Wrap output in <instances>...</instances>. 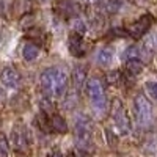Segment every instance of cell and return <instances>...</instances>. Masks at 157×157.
<instances>
[{
	"label": "cell",
	"mask_w": 157,
	"mask_h": 157,
	"mask_svg": "<svg viewBox=\"0 0 157 157\" xmlns=\"http://www.w3.org/2000/svg\"><path fill=\"white\" fill-rule=\"evenodd\" d=\"M72 157H88V155L85 154V151L77 149V151H74V152H72Z\"/></svg>",
	"instance_id": "18"
},
{
	"label": "cell",
	"mask_w": 157,
	"mask_h": 157,
	"mask_svg": "<svg viewBox=\"0 0 157 157\" xmlns=\"http://www.w3.org/2000/svg\"><path fill=\"white\" fill-rule=\"evenodd\" d=\"M146 93L151 98L157 99V82H148L146 83Z\"/></svg>",
	"instance_id": "17"
},
{
	"label": "cell",
	"mask_w": 157,
	"mask_h": 157,
	"mask_svg": "<svg viewBox=\"0 0 157 157\" xmlns=\"http://www.w3.org/2000/svg\"><path fill=\"white\" fill-rule=\"evenodd\" d=\"M47 157H64L60 151H52V152H49L47 154Z\"/></svg>",
	"instance_id": "19"
},
{
	"label": "cell",
	"mask_w": 157,
	"mask_h": 157,
	"mask_svg": "<svg viewBox=\"0 0 157 157\" xmlns=\"http://www.w3.org/2000/svg\"><path fill=\"white\" fill-rule=\"evenodd\" d=\"M74 135L78 148L82 151L93 148V129H91L90 120L86 116H78L74 127Z\"/></svg>",
	"instance_id": "3"
},
{
	"label": "cell",
	"mask_w": 157,
	"mask_h": 157,
	"mask_svg": "<svg viewBox=\"0 0 157 157\" xmlns=\"http://www.w3.org/2000/svg\"><path fill=\"white\" fill-rule=\"evenodd\" d=\"M39 55V47L33 43H25L22 47V57L25 61H33Z\"/></svg>",
	"instance_id": "13"
},
{
	"label": "cell",
	"mask_w": 157,
	"mask_h": 157,
	"mask_svg": "<svg viewBox=\"0 0 157 157\" xmlns=\"http://www.w3.org/2000/svg\"><path fill=\"white\" fill-rule=\"evenodd\" d=\"M72 82L75 88H80L85 82H86V71L85 66H75L74 72H72Z\"/></svg>",
	"instance_id": "14"
},
{
	"label": "cell",
	"mask_w": 157,
	"mask_h": 157,
	"mask_svg": "<svg viewBox=\"0 0 157 157\" xmlns=\"http://www.w3.org/2000/svg\"><path fill=\"white\" fill-rule=\"evenodd\" d=\"M10 155V145H8V140L0 135V157H8Z\"/></svg>",
	"instance_id": "16"
},
{
	"label": "cell",
	"mask_w": 157,
	"mask_h": 157,
	"mask_svg": "<svg viewBox=\"0 0 157 157\" xmlns=\"http://www.w3.org/2000/svg\"><path fill=\"white\" fill-rule=\"evenodd\" d=\"M39 82L49 98H60L68 88V74L61 68H47L41 72Z\"/></svg>",
	"instance_id": "1"
},
{
	"label": "cell",
	"mask_w": 157,
	"mask_h": 157,
	"mask_svg": "<svg viewBox=\"0 0 157 157\" xmlns=\"http://www.w3.org/2000/svg\"><path fill=\"white\" fill-rule=\"evenodd\" d=\"M112 118H113V124L116 130L121 135H127L130 132V123H129V116L123 107L121 101L115 99L112 104Z\"/></svg>",
	"instance_id": "6"
},
{
	"label": "cell",
	"mask_w": 157,
	"mask_h": 157,
	"mask_svg": "<svg viewBox=\"0 0 157 157\" xmlns=\"http://www.w3.org/2000/svg\"><path fill=\"white\" fill-rule=\"evenodd\" d=\"M49 127L52 132H57V134H66V130H68V124L64 121V118L57 113L49 116Z\"/></svg>",
	"instance_id": "12"
},
{
	"label": "cell",
	"mask_w": 157,
	"mask_h": 157,
	"mask_svg": "<svg viewBox=\"0 0 157 157\" xmlns=\"http://www.w3.org/2000/svg\"><path fill=\"white\" fill-rule=\"evenodd\" d=\"M69 52L74 57H82L85 55V44H83V39L80 38V35L72 33L69 36Z\"/></svg>",
	"instance_id": "9"
},
{
	"label": "cell",
	"mask_w": 157,
	"mask_h": 157,
	"mask_svg": "<svg viewBox=\"0 0 157 157\" xmlns=\"http://www.w3.org/2000/svg\"><path fill=\"white\" fill-rule=\"evenodd\" d=\"M113 57H115V52H113L112 47H102L96 52V55H94L96 63L99 64V66H104V68L110 66L112 61H113Z\"/></svg>",
	"instance_id": "10"
},
{
	"label": "cell",
	"mask_w": 157,
	"mask_h": 157,
	"mask_svg": "<svg viewBox=\"0 0 157 157\" xmlns=\"http://www.w3.org/2000/svg\"><path fill=\"white\" fill-rule=\"evenodd\" d=\"M126 69L132 75H138L143 69H145V63L141 60H126Z\"/></svg>",
	"instance_id": "15"
},
{
	"label": "cell",
	"mask_w": 157,
	"mask_h": 157,
	"mask_svg": "<svg viewBox=\"0 0 157 157\" xmlns=\"http://www.w3.org/2000/svg\"><path fill=\"white\" fill-rule=\"evenodd\" d=\"M148 57V52L143 49L141 46H129L124 54H123V58L124 60H146Z\"/></svg>",
	"instance_id": "11"
},
{
	"label": "cell",
	"mask_w": 157,
	"mask_h": 157,
	"mask_svg": "<svg viewBox=\"0 0 157 157\" xmlns=\"http://www.w3.org/2000/svg\"><path fill=\"white\" fill-rule=\"evenodd\" d=\"M134 109H135V116H137V124L143 129L151 127L154 121V107L146 99V96L138 94L134 101Z\"/></svg>",
	"instance_id": "4"
},
{
	"label": "cell",
	"mask_w": 157,
	"mask_h": 157,
	"mask_svg": "<svg viewBox=\"0 0 157 157\" xmlns=\"http://www.w3.org/2000/svg\"><path fill=\"white\" fill-rule=\"evenodd\" d=\"M10 141H11V146L16 152H21V154H25L29 152L30 149V137H29V132L24 126L17 124L11 129V135H10Z\"/></svg>",
	"instance_id": "5"
},
{
	"label": "cell",
	"mask_w": 157,
	"mask_h": 157,
	"mask_svg": "<svg viewBox=\"0 0 157 157\" xmlns=\"http://www.w3.org/2000/svg\"><path fill=\"white\" fill-rule=\"evenodd\" d=\"M152 22H154L152 14H145V16H141L137 22H134L132 25H129L127 32H129V35L132 36V38L138 39V38H141L145 33H148V30L151 29Z\"/></svg>",
	"instance_id": "7"
},
{
	"label": "cell",
	"mask_w": 157,
	"mask_h": 157,
	"mask_svg": "<svg viewBox=\"0 0 157 157\" xmlns=\"http://www.w3.org/2000/svg\"><path fill=\"white\" fill-rule=\"evenodd\" d=\"M85 90L86 94L93 104V107L96 110L98 115H102L107 109V99H105V86L104 82L98 77H91L85 82Z\"/></svg>",
	"instance_id": "2"
},
{
	"label": "cell",
	"mask_w": 157,
	"mask_h": 157,
	"mask_svg": "<svg viewBox=\"0 0 157 157\" xmlns=\"http://www.w3.org/2000/svg\"><path fill=\"white\" fill-rule=\"evenodd\" d=\"M0 80L2 83L6 86V88H11V90H16L21 86V82H22V77L19 74V71L13 66H6L2 69L0 72Z\"/></svg>",
	"instance_id": "8"
},
{
	"label": "cell",
	"mask_w": 157,
	"mask_h": 157,
	"mask_svg": "<svg viewBox=\"0 0 157 157\" xmlns=\"http://www.w3.org/2000/svg\"><path fill=\"white\" fill-rule=\"evenodd\" d=\"M3 101H5V94H3V91L0 90V104H2Z\"/></svg>",
	"instance_id": "20"
}]
</instances>
